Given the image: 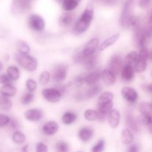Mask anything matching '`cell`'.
<instances>
[{"label":"cell","instance_id":"25","mask_svg":"<svg viewBox=\"0 0 152 152\" xmlns=\"http://www.w3.org/2000/svg\"><path fill=\"white\" fill-rule=\"evenodd\" d=\"M12 108V102L8 96L4 95H0V110L4 111H8Z\"/></svg>","mask_w":152,"mask_h":152},{"label":"cell","instance_id":"1","mask_svg":"<svg viewBox=\"0 0 152 152\" xmlns=\"http://www.w3.org/2000/svg\"><path fill=\"white\" fill-rule=\"evenodd\" d=\"M93 19L94 8L91 4H88L76 22L74 28L75 34H82L86 32L90 27Z\"/></svg>","mask_w":152,"mask_h":152},{"label":"cell","instance_id":"21","mask_svg":"<svg viewBox=\"0 0 152 152\" xmlns=\"http://www.w3.org/2000/svg\"><path fill=\"white\" fill-rule=\"evenodd\" d=\"M102 90V87L99 85H94L92 86H89L88 90L85 94V98L86 99H91L92 98L97 96Z\"/></svg>","mask_w":152,"mask_h":152},{"label":"cell","instance_id":"9","mask_svg":"<svg viewBox=\"0 0 152 152\" xmlns=\"http://www.w3.org/2000/svg\"><path fill=\"white\" fill-rule=\"evenodd\" d=\"M121 94L123 99L130 103H134L138 99V93L134 88L131 87H124L121 90Z\"/></svg>","mask_w":152,"mask_h":152},{"label":"cell","instance_id":"27","mask_svg":"<svg viewBox=\"0 0 152 152\" xmlns=\"http://www.w3.org/2000/svg\"><path fill=\"white\" fill-rule=\"evenodd\" d=\"M77 116L75 113L68 111L65 112L62 117V121L65 125H71L77 120Z\"/></svg>","mask_w":152,"mask_h":152},{"label":"cell","instance_id":"35","mask_svg":"<svg viewBox=\"0 0 152 152\" xmlns=\"http://www.w3.org/2000/svg\"><path fill=\"white\" fill-rule=\"evenodd\" d=\"M50 77H51V74L49 71H44L40 74L39 78V84L41 86H46L48 83H49L50 80Z\"/></svg>","mask_w":152,"mask_h":152},{"label":"cell","instance_id":"43","mask_svg":"<svg viewBox=\"0 0 152 152\" xmlns=\"http://www.w3.org/2000/svg\"><path fill=\"white\" fill-rule=\"evenodd\" d=\"M87 58L83 55L82 50L80 52H78L75 54V56H74V61L76 63H83V62L86 61V59Z\"/></svg>","mask_w":152,"mask_h":152},{"label":"cell","instance_id":"31","mask_svg":"<svg viewBox=\"0 0 152 152\" xmlns=\"http://www.w3.org/2000/svg\"><path fill=\"white\" fill-rule=\"evenodd\" d=\"M84 117L88 121L93 122L98 120V111H95L94 109H87L84 112Z\"/></svg>","mask_w":152,"mask_h":152},{"label":"cell","instance_id":"40","mask_svg":"<svg viewBox=\"0 0 152 152\" xmlns=\"http://www.w3.org/2000/svg\"><path fill=\"white\" fill-rule=\"evenodd\" d=\"M105 142L104 140H99L96 144L93 146V148H91V151L93 152H100L102 151L105 148Z\"/></svg>","mask_w":152,"mask_h":152},{"label":"cell","instance_id":"34","mask_svg":"<svg viewBox=\"0 0 152 152\" xmlns=\"http://www.w3.org/2000/svg\"><path fill=\"white\" fill-rule=\"evenodd\" d=\"M17 49L20 53H23V54H28L31 50L29 45L25 42L19 40L17 42Z\"/></svg>","mask_w":152,"mask_h":152},{"label":"cell","instance_id":"51","mask_svg":"<svg viewBox=\"0 0 152 152\" xmlns=\"http://www.w3.org/2000/svg\"><path fill=\"white\" fill-rule=\"evenodd\" d=\"M145 126H146L147 129H148V130L149 131L150 133H151L152 134V121L149 122V123H146Z\"/></svg>","mask_w":152,"mask_h":152},{"label":"cell","instance_id":"58","mask_svg":"<svg viewBox=\"0 0 152 152\" xmlns=\"http://www.w3.org/2000/svg\"><path fill=\"white\" fill-rule=\"evenodd\" d=\"M151 75H152V72H151Z\"/></svg>","mask_w":152,"mask_h":152},{"label":"cell","instance_id":"49","mask_svg":"<svg viewBox=\"0 0 152 152\" xmlns=\"http://www.w3.org/2000/svg\"><path fill=\"white\" fill-rule=\"evenodd\" d=\"M127 151L130 152H137L140 151V148L139 146H138L137 144H133V145H130V146L129 147Z\"/></svg>","mask_w":152,"mask_h":152},{"label":"cell","instance_id":"7","mask_svg":"<svg viewBox=\"0 0 152 152\" xmlns=\"http://www.w3.org/2000/svg\"><path fill=\"white\" fill-rule=\"evenodd\" d=\"M99 46V40L98 38H93L88 42L84 46L83 49L82 50L83 55L86 56V58H88L89 56H92L94 54L96 50Z\"/></svg>","mask_w":152,"mask_h":152},{"label":"cell","instance_id":"19","mask_svg":"<svg viewBox=\"0 0 152 152\" xmlns=\"http://www.w3.org/2000/svg\"><path fill=\"white\" fill-rule=\"evenodd\" d=\"M98 62V57L96 55H92V56H89L88 58L86 59L84 62H83V66L84 68L87 71H93L96 68Z\"/></svg>","mask_w":152,"mask_h":152},{"label":"cell","instance_id":"37","mask_svg":"<svg viewBox=\"0 0 152 152\" xmlns=\"http://www.w3.org/2000/svg\"><path fill=\"white\" fill-rule=\"evenodd\" d=\"M140 27V18L137 16H132L129 22V28L134 30L137 29Z\"/></svg>","mask_w":152,"mask_h":152},{"label":"cell","instance_id":"11","mask_svg":"<svg viewBox=\"0 0 152 152\" xmlns=\"http://www.w3.org/2000/svg\"><path fill=\"white\" fill-rule=\"evenodd\" d=\"M108 65H109L110 69L117 76L123 68V59L120 55H114L111 56Z\"/></svg>","mask_w":152,"mask_h":152},{"label":"cell","instance_id":"12","mask_svg":"<svg viewBox=\"0 0 152 152\" xmlns=\"http://www.w3.org/2000/svg\"><path fill=\"white\" fill-rule=\"evenodd\" d=\"M25 118L31 122H39L43 117V112L38 108H31L24 114Z\"/></svg>","mask_w":152,"mask_h":152},{"label":"cell","instance_id":"56","mask_svg":"<svg viewBox=\"0 0 152 152\" xmlns=\"http://www.w3.org/2000/svg\"><path fill=\"white\" fill-rule=\"evenodd\" d=\"M56 1H58V2H62L63 1V0H56Z\"/></svg>","mask_w":152,"mask_h":152},{"label":"cell","instance_id":"45","mask_svg":"<svg viewBox=\"0 0 152 152\" xmlns=\"http://www.w3.org/2000/svg\"><path fill=\"white\" fill-rule=\"evenodd\" d=\"M13 80L10 79L7 74H2L0 75V83L2 85L10 84Z\"/></svg>","mask_w":152,"mask_h":152},{"label":"cell","instance_id":"32","mask_svg":"<svg viewBox=\"0 0 152 152\" xmlns=\"http://www.w3.org/2000/svg\"><path fill=\"white\" fill-rule=\"evenodd\" d=\"M147 65H148V64H147L146 60L139 59L134 64L135 72L139 73V74L143 73L146 70Z\"/></svg>","mask_w":152,"mask_h":152},{"label":"cell","instance_id":"55","mask_svg":"<svg viewBox=\"0 0 152 152\" xmlns=\"http://www.w3.org/2000/svg\"><path fill=\"white\" fill-rule=\"evenodd\" d=\"M2 68H3V65H2V63H1V62H0V71H1V70H2Z\"/></svg>","mask_w":152,"mask_h":152},{"label":"cell","instance_id":"46","mask_svg":"<svg viewBox=\"0 0 152 152\" xmlns=\"http://www.w3.org/2000/svg\"><path fill=\"white\" fill-rule=\"evenodd\" d=\"M36 151L37 152H45L48 151V147L43 142H38L36 145Z\"/></svg>","mask_w":152,"mask_h":152},{"label":"cell","instance_id":"39","mask_svg":"<svg viewBox=\"0 0 152 152\" xmlns=\"http://www.w3.org/2000/svg\"><path fill=\"white\" fill-rule=\"evenodd\" d=\"M56 151L59 152H67L69 151V146L68 143L64 141H59L56 144Z\"/></svg>","mask_w":152,"mask_h":152},{"label":"cell","instance_id":"5","mask_svg":"<svg viewBox=\"0 0 152 152\" xmlns=\"http://www.w3.org/2000/svg\"><path fill=\"white\" fill-rule=\"evenodd\" d=\"M68 74V67L64 64L56 65L53 69L52 78L56 83H60L65 81Z\"/></svg>","mask_w":152,"mask_h":152},{"label":"cell","instance_id":"53","mask_svg":"<svg viewBox=\"0 0 152 152\" xmlns=\"http://www.w3.org/2000/svg\"><path fill=\"white\" fill-rule=\"evenodd\" d=\"M148 26L151 27V28H152V13L151 14V16H150L149 17V20H148Z\"/></svg>","mask_w":152,"mask_h":152},{"label":"cell","instance_id":"22","mask_svg":"<svg viewBox=\"0 0 152 152\" xmlns=\"http://www.w3.org/2000/svg\"><path fill=\"white\" fill-rule=\"evenodd\" d=\"M16 92H17V90H16V87H14L11 84L3 85V86L0 89V93H1V94L4 95L6 96H8V97L14 96L16 94Z\"/></svg>","mask_w":152,"mask_h":152},{"label":"cell","instance_id":"30","mask_svg":"<svg viewBox=\"0 0 152 152\" xmlns=\"http://www.w3.org/2000/svg\"><path fill=\"white\" fill-rule=\"evenodd\" d=\"M139 59V53L136 51H132L128 53L124 59V62L126 65H133L137 62V61Z\"/></svg>","mask_w":152,"mask_h":152},{"label":"cell","instance_id":"26","mask_svg":"<svg viewBox=\"0 0 152 152\" xmlns=\"http://www.w3.org/2000/svg\"><path fill=\"white\" fill-rule=\"evenodd\" d=\"M73 21V14L69 12H65V13L62 14L59 18V25L62 27H68L71 24Z\"/></svg>","mask_w":152,"mask_h":152},{"label":"cell","instance_id":"14","mask_svg":"<svg viewBox=\"0 0 152 152\" xmlns=\"http://www.w3.org/2000/svg\"><path fill=\"white\" fill-rule=\"evenodd\" d=\"M108 123L111 129H115L118 127L120 122V113L117 109H112L108 114Z\"/></svg>","mask_w":152,"mask_h":152},{"label":"cell","instance_id":"24","mask_svg":"<svg viewBox=\"0 0 152 152\" xmlns=\"http://www.w3.org/2000/svg\"><path fill=\"white\" fill-rule=\"evenodd\" d=\"M80 1L81 0H63L62 8L65 11L71 12L78 7Z\"/></svg>","mask_w":152,"mask_h":152},{"label":"cell","instance_id":"47","mask_svg":"<svg viewBox=\"0 0 152 152\" xmlns=\"http://www.w3.org/2000/svg\"><path fill=\"white\" fill-rule=\"evenodd\" d=\"M8 126H10V128H11L12 129H19V127H20V125H19V121H18L17 120H16L15 118L10 119Z\"/></svg>","mask_w":152,"mask_h":152},{"label":"cell","instance_id":"52","mask_svg":"<svg viewBox=\"0 0 152 152\" xmlns=\"http://www.w3.org/2000/svg\"><path fill=\"white\" fill-rule=\"evenodd\" d=\"M145 88H146V90L148 91L152 92V83L151 84H149L148 85V86H145Z\"/></svg>","mask_w":152,"mask_h":152},{"label":"cell","instance_id":"2","mask_svg":"<svg viewBox=\"0 0 152 152\" xmlns=\"http://www.w3.org/2000/svg\"><path fill=\"white\" fill-rule=\"evenodd\" d=\"M15 59L17 63L26 71L32 72L37 70L38 63L37 59L32 56L19 53L15 56Z\"/></svg>","mask_w":152,"mask_h":152},{"label":"cell","instance_id":"50","mask_svg":"<svg viewBox=\"0 0 152 152\" xmlns=\"http://www.w3.org/2000/svg\"><path fill=\"white\" fill-rule=\"evenodd\" d=\"M56 88L57 89H59V91L62 93V94H63L65 92V91H66V87H65V86H56Z\"/></svg>","mask_w":152,"mask_h":152},{"label":"cell","instance_id":"38","mask_svg":"<svg viewBox=\"0 0 152 152\" xmlns=\"http://www.w3.org/2000/svg\"><path fill=\"white\" fill-rule=\"evenodd\" d=\"M86 76H87V74H85V73L77 75L74 79V85L77 87H81L84 83H86Z\"/></svg>","mask_w":152,"mask_h":152},{"label":"cell","instance_id":"18","mask_svg":"<svg viewBox=\"0 0 152 152\" xmlns=\"http://www.w3.org/2000/svg\"><path fill=\"white\" fill-rule=\"evenodd\" d=\"M79 138L83 142H88L94 136V130L91 128H83L79 131Z\"/></svg>","mask_w":152,"mask_h":152},{"label":"cell","instance_id":"16","mask_svg":"<svg viewBox=\"0 0 152 152\" xmlns=\"http://www.w3.org/2000/svg\"><path fill=\"white\" fill-rule=\"evenodd\" d=\"M101 71L99 69L95 68L93 71H91L90 73L87 74L86 76V83L87 86H92L94 85H96L101 78Z\"/></svg>","mask_w":152,"mask_h":152},{"label":"cell","instance_id":"4","mask_svg":"<svg viewBox=\"0 0 152 152\" xmlns=\"http://www.w3.org/2000/svg\"><path fill=\"white\" fill-rule=\"evenodd\" d=\"M28 26L33 31L40 32L42 31L45 26V20L41 16L38 14H32L28 18Z\"/></svg>","mask_w":152,"mask_h":152},{"label":"cell","instance_id":"48","mask_svg":"<svg viewBox=\"0 0 152 152\" xmlns=\"http://www.w3.org/2000/svg\"><path fill=\"white\" fill-rule=\"evenodd\" d=\"M152 0H139L138 4L141 8H146L151 4Z\"/></svg>","mask_w":152,"mask_h":152},{"label":"cell","instance_id":"23","mask_svg":"<svg viewBox=\"0 0 152 152\" xmlns=\"http://www.w3.org/2000/svg\"><path fill=\"white\" fill-rule=\"evenodd\" d=\"M120 35L119 34H114V35L111 36V37H109V38L107 39L106 40H105V41L99 46V50H100V51H102V50H104L106 48H109L110 46L113 45L114 43H116L118 41V39H120Z\"/></svg>","mask_w":152,"mask_h":152},{"label":"cell","instance_id":"44","mask_svg":"<svg viewBox=\"0 0 152 152\" xmlns=\"http://www.w3.org/2000/svg\"><path fill=\"white\" fill-rule=\"evenodd\" d=\"M148 56H149V53H148V50L146 48V47L140 48V50L139 53V59L147 60Z\"/></svg>","mask_w":152,"mask_h":152},{"label":"cell","instance_id":"29","mask_svg":"<svg viewBox=\"0 0 152 152\" xmlns=\"http://www.w3.org/2000/svg\"><path fill=\"white\" fill-rule=\"evenodd\" d=\"M7 74H8V76L13 81H16L19 80V77H20V71H19V68L14 65H11L7 68Z\"/></svg>","mask_w":152,"mask_h":152},{"label":"cell","instance_id":"6","mask_svg":"<svg viewBox=\"0 0 152 152\" xmlns=\"http://www.w3.org/2000/svg\"><path fill=\"white\" fill-rule=\"evenodd\" d=\"M43 97L48 101L49 102L56 103L59 102L62 96V93L56 88H44L42 91Z\"/></svg>","mask_w":152,"mask_h":152},{"label":"cell","instance_id":"41","mask_svg":"<svg viewBox=\"0 0 152 152\" xmlns=\"http://www.w3.org/2000/svg\"><path fill=\"white\" fill-rule=\"evenodd\" d=\"M26 88L28 91H35L37 88V83L34 79L30 78L26 81Z\"/></svg>","mask_w":152,"mask_h":152},{"label":"cell","instance_id":"33","mask_svg":"<svg viewBox=\"0 0 152 152\" xmlns=\"http://www.w3.org/2000/svg\"><path fill=\"white\" fill-rule=\"evenodd\" d=\"M25 135L19 131H16L12 135V140L16 144H22L25 141Z\"/></svg>","mask_w":152,"mask_h":152},{"label":"cell","instance_id":"8","mask_svg":"<svg viewBox=\"0 0 152 152\" xmlns=\"http://www.w3.org/2000/svg\"><path fill=\"white\" fill-rule=\"evenodd\" d=\"M126 125L128 129H130L133 132L138 133L140 131L139 122L137 120L133 113L131 111H127L126 113Z\"/></svg>","mask_w":152,"mask_h":152},{"label":"cell","instance_id":"54","mask_svg":"<svg viewBox=\"0 0 152 152\" xmlns=\"http://www.w3.org/2000/svg\"><path fill=\"white\" fill-rule=\"evenodd\" d=\"M28 147V145H25V147L24 148H22V151H27V148Z\"/></svg>","mask_w":152,"mask_h":152},{"label":"cell","instance_id":"36","mask_svg":"<svg viewBox=\"0 0 152 152\" xmlns=\"http://www.w3.org/2000/svg\"><path fill=\"white\" fill-rule=\"evenodd\" d=\"M34 99V94L33 92L28 91L27 93H25L23 96L21 97V103L22 105H27L28 104H30L31 102H33V100Z\"/></svg>","mask_w":152,"mask_h":152},{"label":"cell","instance_id":"57","mask_svg":"<svg viewBox=\"0 0 152 152\" xmlns=\"http://www.w3.org/2000/svg\"><path fill=\"white\" fill-rule=\"evenodd\" d=\"M151 59H152V52L151 53Z\"/></svg>","mask_w":152,"mask_h":152},{"label":"cell","instance_id":"28","mask_svg":"<svg viewBox=\"0 0 152 152\" xmlns=\"http://www.w3.org/2000/svg\"><path fill=\"white\" fill-rule=\"evenodd\" d=\"M113 99H114V94L111 92L107 91L102 93L98 99V105L113 102Z\"/></svg>","mask_w":152,"mask_h":152},{"label":"cell","instance_id":"15","mask_svg":"<svg viewBox=\"0 0 152 152\" xmlns=\"http://www.w3.org/2000/svg\"><path fill=\"white\" fill-rule=\"evenodd\" d=\"M101 78L108 86H114L116 83V74L110 68H105L102 71Z\"/></svg>","mask_w":152,"mask_h":152},{"label":"cell","instance_id":"10","mask_svg":"<svg viewBox=\"0 0 152 152\" xmlns=\"http://www.w3.org/2000/svg\"><path fill=\"white\" fill-rule=\"evenodd\" d=\"M34 0H13V10L17 13H25L31 9Z\"/></svg>","mask_w":152,"mask_h":152},{"label":"cell","instance_id":"20","mask_svg":"<svg viewBox=\"0 0 152 152\" xmlns=\"http://www.w3.org/2000/svg\"><path fill=\"white\" fill-rule=\"evenodd\" d=\"M121 140L122 142L124 145H130V144H132L134 142V140L133 132L129 129H123L121 133Z\"/></svg>","mask_w":152,"mask_h":152},{"label":"cell","instance_id":"42","mask_svg":"<svg viewBox=\"0 0 152 152\" xmlns=\"http://www.w3.org/2000/svg\"><path fill=\"white\" fill-rule=\"evenodd\" d=\"M10 118L9 117V116L0 113V128H2L7 126L9 124V123H10Z\"/></svg>","mask_w":152,"mask_h":152},{"label":"cell","instance_id":"13","mask_svg":"<svg viewBox=\"0 0 152 152\" xmlns=\"http://www.w3.org/2000/svg\"><path fill=\"white\" fill-rule=\"evenodd\" d=\"M135 70L134 67L132 65H126L125 64L124 66L123 67L121 70V77L123 81L127 82H132L134 77Z\"/></svg>","mask_w":152,"mask_h":152},{"label":"cell","instance_id":"3","mask_svg":"<svg viewBox=\"0 0 152 152\" xmlns=\"http://www.w3.org/2000/svg\"><path fill=\"white\" fill-rule=\"evenodd\" d=\"M133 0H126L123 7L120 23L123 28H129V22L133 16Z\"/></svg>","mask_w":152,"mask_h":152},{"label":"cell","instance_id":"17","mask_svg":"<svg viewBox=\"0 0 152 152\" xmlns=\"http://www.w3.org/2000/svg\"><path fill=\"white\" fill-rule=\"evenodd\" d=\"M59 130V125L55 121H48L45 123L42 127V132L47 136L54 135Z\"/></svg>","mask_w":152,"mask_h":152}]
</instances>
